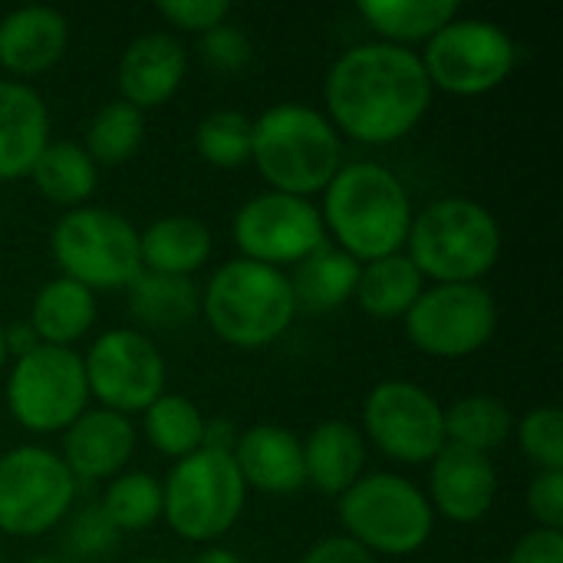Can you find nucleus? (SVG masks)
<instances>
[{"instance_id":"79ce46f5","label":"nucleus","mask_w":563,"mask_h":563,"mask_svg":"<svg viewBox=\"0 0 563 563\" xmlns=\"http://www.w3.org/2000/svg\"><path fill=\"white\" fill-rule=\"evenodd\" d=\"M238 435H241V429L231 422V419H221V416H214V419H205V439H201V449H214V452H234V445H238Z\"/></svg>"},{"instance_id":"4c0bfd02","label":"nucleus","mask_w":563,"mask_h":563,"mask_svg":"<svg viewBox=\"0 0 563 563\" xmlns=\"http://www.w3.org/2000/svg\"><path fill=\"white\" fill-rule=\"evenodd\" d=\"M254 56V46L241 26L231 20L201 36V63L214 73H241Z\"/></svg>"},{"instance_id":"72a5a7b5","label":"nucleus","mask_w":563,"mask_h":563,"mask_svg":"<svg viewBox=\"0 0 563 563\" xmlns=\"http://www.w3.org/2000/svg\"><path fill=\"white\" fill-rule=\"evenodd\" d=\"M254 119L241 109H214L195 125V152L211 168H241L251 162Z\"/></svg>"},{"instance_id":"6e6552de","label":"nucleus","mask_w":563,"mask_h":563,"mask_svg":"<svg viewBox=\"0 0 563 563\" xmlns=\"http://www.w3.org/2000/svg\"><path fill=\"white\" fill-rule=\"evenodd\" d=\"M49 257L59 277L82 284L96 297L129 290L142 274L139 228L106 205H82L53 221Z\"/></svg>"},{"instance_id":"dca6fc26","label":"nucleus","mask_w":563,"mask_h":563,"mask_svg":"<svg viewBox=\"0 0 563 563\" xmlns=\"http://www.w3.org/2000/svg\"><path fill=\"white\" fill-rule=\"evenodd\" d=\"M426 498L435 518H445L452 525L485 521L498 501V468L492 455L445 445L429 462Z\"/></svg>"},{"instance_id":"c85d7f7f","label":"nucleus","mask_w":563,"mask_h":563,"mask_svg":"<svg viewBox=\"0 0 563 563\" xmlns=\"http://www.w3.org/2000/svg\"><path fill=\"white\" fill-rule=\"evenodd\" d=\"M129 313L148 330H181L201 317V287L188 277H165L142 271L129 290Z\"/></svg>"},{"instance_id":"aec40b11","label":"nucleus","mask_w":563,"mask_h":563,"mask_svg":"<svg viewBox=\"0 0 563 563\" xmlns=\"http://www.w3.org/2000/svg\"><path fill=\"white\" fill-rule=\"evenodd\" d=\"M247 492L287 498L307 488L303 475V442L297 432L277 422H257L241 429L238 445L231 452Z\"/></svg>"},{"instance_id":"c756f323","label":"nucleus","mask_w":563,"mask_h":563,"mask_svg":"<svg viewBox=\"0 0 563 563\" xmlns=\"http://www.w3.org/2000/svg\"><path fill=\"white\" fill-rule=\"evenodd\" d=\"M515 435V412L488 393H472L445 406V445L492 455Z\"/></svg>"},{"instance_id":"4468645a","label":"nucleus","mask_w":563,"mask_h":563,"mask_svg":"<svg viewBox=\"0 0 563 563\" xmlns=\"http://www.w3.org/2000/svg\"><path fill=\"white\" fill-rule=\"evenodd\" d=\"M360 432L399 465H429L445 449V406L412 379H383L363 399Z\"/></svg>"},{"instance_id":"4be33fe9","label":"nucleus","mask_w":563,"mask_h":563,"mask_svg":"<svg viewBox=\"0 0 563 563\" xmlns=\"http://www.w3.org/2000/svg\"><path fill=\"white\" fill-rule=\"evenodd\" d=\"M303 442V475L307 485L327 498H340L350 485L366 475V439L360 426L346 419L317 422Z\"/></svg>"},{"instance_id":"f257e3e1","label":"nucleus","mask_w":563,"mask_h":563,"mask_svg":"<svg viewBox=\"0 0 563 563\" xmlns=\"http://www.w3.org/2000/svg\"><path fill=\"white\" fill-rule=\"evenodd\" d=\"M432 96L419 53L383 40L343 49L323 76V115L360 145L402 142L429 115Z\"/></svg>"},{"instance_id":"a211bd4d","label":"nucleus","mask_w":563,"mask_h":563,"mask_svg":"<svg viewBox=\"0 0 563 563\" xmlns=\"http://www.w3.org/2000/svg\"><path fill=\"white\" fill-rule=\"evenodd\" d=\"M139 445V426L112 409L89 406L66 432L56 449L69 475L82 482H109L125 472Z\"/></svg>"},{"instance_id":"f8f14e48","label":"nucleus","mask_w":563,"mask_h":563,"mask_svg":"<svg viewBox=\"0 0 563 563\" xmlns=\"http://www.w3.org/2000/svg\"><path fill=\"white\" fill-rule=\"evenodd\" d=\"M82 356L89 399L122 416H142L168 393V363L158 343L139 327L102 330Z\"/></svg>"},{"instance_id":"2f4dec72","label":"nucleus","mask_w":563,"mask_h":563,"mask_svg":"<svg viewBox=\"0 0 563 563\" xmlns=\"http://www.w3.org/2000/svg\"><path fill=\"white\" fill-rule=\"evenodd\" d=\"M96 505L119 534L152 531L162 521V478L142 468H125L106 482Z\"/></svg>"},{"instance_id":"f3484780","label":"nucleus","mask_w":563,"mask_h":563,"mask_svg":"<svg viewBox=\"0 0 563 563\" xmlns=\"http://www.w3.org/2000/svg\"><path fill=\"white\" fill-rule=\"evenodd\" d=\"M188 76V49L168 30L139 33L115 63L119 99L139 112L158 109L181 89Z\"/></svg>"},{"instance_id":"09e8293b","label":"nucleus","mask_w":563,"mask_h":563,"mask_svg":"<svg viewBox=\"0 0 563 563\" xmlns=\"http://www.w3.org/2000/svg\"><path fill=\"white\" fill-rule=\"evenodd\" d=\"M0 563H3V551H0Z\"/></svg>"},{"instance_id":"9d476101","label":"nucleus","mask_w":563,"mask_h":563,"mask_svg":"<svg viewBox=\"0 0 563 563\" xmlns=\"http://www.w3.org/2000/svg\"><path fill=\"white\" fill-rule=\"evenodd\" d=\"M3 376L10 419L33 435H63L92 402L76 350L40 343L33 353L10 360Z\"/></svg>"},{"instance_id":"ddd939ff","label":"nucleus","mask_w":563,"mask_h":563,"mask_svg":"<svg viewBox=\"0 0 563 563\" xmlns=\"http://www.w3.org/2000/svg\"><path fill=\"white\" fill-rule=\"evenodd\" d=\"M409 343L432 360L482 353L498 333V300L485 284H429L402 317Z\"/></svg>"},{"instance_id":"6ab92c4d","label":"nucleus","mask_w":563,"mask_h":563,"mask_svg":"<svg viewBox=\"0 0 563 563\" xmlns=\"http://www.w3.org/2000/svg\"><path fill=\"white\" fill-rule=\"evenodd\" d=\"M69 49V20L46 3L16 7L0 16V69L26 82L49 73Z\"/></svg>"},{"instance_id":"a878e982","label":"nucleus","mask_w":563,"mask_h":563,"mask_svg":"<svg viewBox=\"0 0 563 563\" xmlns=\"http://www.w3.org/2000/svg\"><path fill=\"white\" fill-rule=\"evenodd\" d=\"M356 13L376 40L412 49L416 43L426 46L462 10L455 0H363Z\"/></svg>"},{"instance_id":"49530a36","label":"nucleus","mask_w":563,"mask_h":563,"mask_svg":"<svg viewBox=\"0 0 563 563\" xmlns=\"http://www.w3.org/2000/svg\"><path fill=\"white\" fill-rule=\"evenodd\" d=\"M23 563H73V561H66V558H56V554H43V558H30V561H23Z\"/></svg>"},{"instance_id":"b1692460","label":"nucleus","mask_w":563,"mask_h":563,"mask_svg":"<svg viewBox=\"0 0 563 563\" xmlns=\"http://www.w3.org/2000/svg\"><path fill=\"white\" fill-rule=\"evenodd\" d=\"M96 320H99L96 294L59 274L36 290L26 317V323L33 327L43 346H63V350H76V343L89 336Z\"/></svg>"},{"instance_id":"cd10ccee","label":"nucleus","mask_w":563,"mask_h":563,"mask_svg":"<svg viewBox=\"0 0 563 563\" xmlns=\"http://www.w3.org/2000/svg\"><path fill=\"white\" fill-rule=\"evenodd\" d=\"M426 277L416 271V264L399 251L369 264H360V280H356V303L366 317L373 320H402L419 294L426 290Z\"/></svg>"},{"instance_id":"423d86ee","label":"nucleus","mask_w":563,"mask_h":563,"mask_svg":"<svg viewBox=\"0 0 563 563\" xmlns=\"http://www.w3.org/2000/svg\"><path fill=\"white\" fill-rule=\"evenodd\" d=\"M340 534L379 558L419 554L435 534V511L426 492L396 472H366L336 498Z\"/></svg>"},{"instance_id":"473e14b6","label":"nucleus","mask_w":563,"mask_h":563,"mask_svg":"<svg viewBox=\"0 0 563 563\" xmlns=\"http://www.w3.org/2000/svg\"><path fill=\"white\" fill-rule=\"evenodd\" d=\"M142 142H145V112H139L122 99H112L92 112L79 145L96 162V168H119L139 155Z\"/></svg>"},{"instance_id":"f03ea898","label":"nucleus","mask_w":563,"mask_h":563,"mask_svg":"<svg viewBox=\"0 0 563 563\" xmlns=\"http://www.w3.org/2000/svg\"><path fill=\"white\" fill-rule=\"evenodd\" d=\"M412 198L402 178L379 162H343L323 188V231L333 247L360 264L399 254L412 224Z\"/></svg>"},{"instance_id":"f704fd0d","label":"nucleus","mask_w":563,"mask_h":563,"mask_svg":"<svg viewBox=\"0 0 563 563\" xmlns=\"http://www.w3.org/2000/svg\"><path fill=\"white\" fill-rule=\"evenodd\" d=\"M515 439L534 472H563V412L558 406H538L515 419Z\"/></svg>"},{"instance_id":"ea45409f","label":"nucleus","mask_w":563,"mask_h":563,"mask_svg":"<svg viewBox=\"0 0 563 563\" xmlns=\"http://www.w3.org/2000/svg\"><path fill=\"white\" fill-rule=\"evenodd\" d=\"M505 563H563V534L534 528L511 548Z\"/></svg>"},{"instance_id":"0eeeda50","label":"nucleus","mask_w":563,"mask_h":563,"mask_svg":"<svg viewBox=\"0 0 563 563\" xmlns=\"http://www.w3.org/2000/svg\"><path fill=\"white\" fill-rule=\"evenodd\" d=\"M247 508V485L228 452L198 449L162 478V521L188 544H221Z\"/></svg>"},{"instance_id":"58836bf2","label":"nucleus","mask_w":563,"mask_h":563,"mask_svg":"<svg viewBox=\"0 0 563 563\" xmlns=\"http://www.w3.org/2000/svg\"><path fill=\"white\" fill-rule=\"evenodd\" d=\"M528 515L544 531L563 528V472H534L525 492Z\"/></svg>"},{"instance_id":"412c9836","label":"nucleus","mask_w":563,"mask_h":563,"mask_svg":"<svg viewBox=\"0 0 563 563\" xmlns=\"http://www.w3.org/2000/svg\"><path fill=\"white\" fill-rule=\"evenodd\" d=\"M53 119L46 99L16 79H0V181L26 178L49 145Z\"/></svg>"},{"instance_id":"c9c22d12","label":"nucleus","mask_w":563,"mask_h":563,"mask_svg":"<svg viewBox=\"0 0 563 563\" xmlns=\"http://www.w3.org/2000/svg\"><path fill=\"white\" fill-rule=\"evenodd\" d=\"M119 531L106 521L99 505L79 508L63 521V541H66V561H102L119 548Z\"/></svg>"},{"instance_id":"393cba45","label":"nucleus","mask_w":563,"mask_h":563,"mask_svg":"<svg viewBox=\"0 0 563 563\" xmlns=\"http://www.w3.org/2000/svg\"><path fill=\"white\" fill-rule=\"evenodd\" d=\"M287 277L297 300V313L323 317L346 307L356 297L360 261H353L350 254H343L327 241L310 257H303L294 271H287Z\"/></svg>"},{"instance_id":"5701e85b","label":"nucleus","mask_w":563,"mask_h":563,"mask_svg":"<svg viewBox=\"0 0 563 563\" xmlns=\"http://www.w3.org/2000/svg\"><path fill=\"white\" fill-rule=\"evenodd\" d=\"M142 271L195 280L214 254V234L191 214H165L139 231Z\"/></svg>"},{"instance_id":"c03bdc74","label":"nucleus","mask_w":563,"mask_h":563,"mask_svg":"<svg viewBox=\"0 0 563 563\" xmlns=\"http://www.w3.org/2000/svg\"><path fill=\"white\" fill-rule=\"evenodd\" d=\"M188 563H244L241 561V554H234L231 548H224V544H208V548H201L195 558Z\"/></svg>"},{"instance_id":"a18cd8bd","label":"nucleus","mask_w":563,"mask_h":563,"mask_svg":"<svg viewBox=\"0 0 563 563\" xmlns=\"http://www.w3.org/2000/svg\"><path fill=\"white\" fill-rule=\"evenodd\" d=\"M10 366V353H7V340H3V320H0V376L7 373Z\"/></svg>"},{"instance_id":"9b49d317","label":"nucleus","mask_w":563,"mask_h":563,"mask_svg":"<svg viewBox=\"0 0 563 563\" xmlns=\"http://www.w3.org/2000/svg\"><path fill=\"white\" fill-rule=\"evenodd\" d=\"M515 36L485 16H455L449 20L419 53L432 89L449 96H485L511 79L518 69Z\"/></svg>"},{"instance_id":"20e7f679","label":"nucleus","mask_w":563,"mask_h":563,"mask_svg":"<svg viewBox=\"0 0 563 563\" xmlns=\"http://www.w3.org/2000/svg\"><path fill=\"white\" fill-rule=\"evenodd\" d=\"M251 162L271 191L313 201L343 168V139L323 109L277 102L254 119Z\"/></svg>"},{"instance_id":"37998d69","label":"nucleus","mask_w":563,"mask_h":563,"mask_svg":"<svg viewBox=\"0 0 563 563\" xmlns=\"http://www.w3.org/2000/svg\"><path fill=\"white\" fill-rule=\"evenodd\" d=\"M3 340H7V353H10V360H20V356L33 353V350L40 346V340H36V333H33V327H30L26 320L3 323Z\"/></svg>"},{"instance_id":"de8ad7c7","label":"nucleus","mask_w":563,"mask_h":563,"mask_svg":"<svg viewBox=\"0 0 563 563\" xmlns=\"http://www.w3.org/2000/svg\"><path fill=\"white\" fill-rule=\"evenodd\" d=\"M129 563H172V561H162V558H142V561H129Z\"/></svg>"},{"instance_id":"1a4fd4ad","label":"nucleus","mask_w":563,"mask_h":563,"mask_svg":"<svg viewBox=\"0 0 563 563\" xmlns=\"http://www.w3.org/2000/svg\"><path fill=\"white\" fill-rule=\"evenodd\" d=\"M79 482L49 445L23 442L0 455V534L43 538L73 515Z\"/></svg>"},{"instance_id":"2eb2a0df","label":"nucleus","mask_w":563,"mask_h":563,"mask_svg":"<svg viewBox=\"0 0 563 563\" xmlns=\"http://www.w3.org/2000/svg\"><path fill=\"white\" fill-rule=\"evenodd\" d=\"M231 238L238 257L264 267H277L284 274L327 244L320 205L271 188L247 198L238 208L231 221Z\"/></svg>"},{"instance_id":"e433bc0d","label":"nucleus","mask_w":563,"mask_h":563,"mask_svg":"<svg viewBox=\"0 0 563 563\" xmlns=\"http://www.w3.org/2000/svg\"><path fill=\"white\" fill-rule=\"evenodd\" d=\"M155 13L178 33L205 36L214 26L231 20V3L228 0H158Z\"/></svg>"},{"instance_id":"bb28decb","label":"nucleus","mask_w":563,"mask_h":563,"mask_svg":"<svg viewBox=\"0 0 563 563\" xmlns=\"http://www.w3.org/2000/svg\"><path fill=\"white\" fill-rule=\"evenodd\" d=\"M26 178L36 185V191L49 205H56L63 211H73V208L89 205V198L96 195L99 168H96V162L86 155V148L79 142L49 139V145L40 152V158H36V165L30 168Z\"/></svg>"},{"instance_id":"39448f33","label":"nucleus","mask_w":563,"mask_h":563,"mask_svg":"<svg viewBox=\"0 0 563 563\" xmlns=\"http://www.w3.org/2000/svg\"><path fill=\"white\" fill-rule=\"evenodd\" d=\"M201 317L221 343L234 350H267L300 313L284 271L231 257L201 287Z\"/></svg>"},{"instance_id":"a19ab883","label":"nucleus","mask_w":563,"mask_h":563,"mask_svg":"<svg viewBox=\"0 0 563 563\" xmlns=\"http://www.w3.org/2000/svg\"><path fill=\"white\" fill-rule=\"evenodd\" d=\"M297 563H379L369 551H363L346 534H327L317 544H310Z\"/></svg>"},{"instance_id":"7ed1b4c3","label":"nucleus","mask_w":563,"mask_h":563,"mask_svg":"<svg viewBox=\"0 0 563 563\" xmlns=\"http://www.w3.org/2000/svg\"><path fill=\"white\" fill-rule=\"evenodd\" d=\"M501 224L488 205L445 195L412 214L402 254L426 284H485L501 261Z\"/></svg>"},{"instance_id":"7c9ffc66","label":"nucleus","mask_w":563,"mask_h":563,"mask_svg":"<svg viewBox=\"0 0 563 563\" xmlns=\"http://www.w3.org/2000/svg\"><path fill=\"white\" fill-rule=\"evenodd\" d=\"M205 412L178 393H162L142 412V435L145 442L168 462H181L201 449L205 439Z\"/></svg>"}]
</instances>
